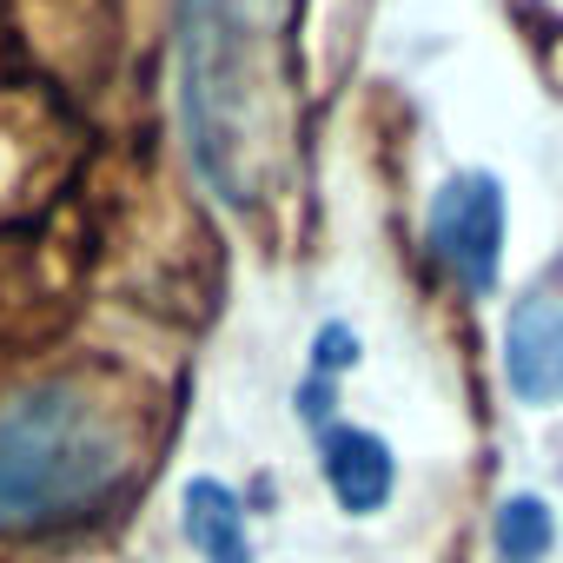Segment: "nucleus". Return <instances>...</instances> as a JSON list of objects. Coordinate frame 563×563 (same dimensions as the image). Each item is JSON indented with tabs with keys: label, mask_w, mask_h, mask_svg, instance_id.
<instances>
[{
	"label": "nucleus",
	"mask_w": 563,
	"mask_h": 563,
	"mask_svg": "<svg viewBox=\"0 0 563 563\" xmlns=\"http://www.w3.org/2000/svg\"><path fill=\"white\" fill-rule=\"evenodd\" d=\"M126 477V424L80 378L0 405V537L60 530L100 510Z\"/></svg>",
	"instance_id": "1"
},
{
	"label": "nucleus",
	"mask_w": 563,
	"mask_h": 563,
	"mask_svg": "<svg viewBox=\"0 0 563 563\" xmlns=\"http://www.w3.org/2000/svg\"><path fill=\"white\" fill-rule=\"evenodd\" d=\"M272 0H192L186 27V126L206 179L252 199L272 146Z\"/></svg>",
	"instance_id": "2"
},
{
	"label": "nucleus",
	"mask_w": 563,
	"mask_h": 563,
	"mask_svg": "<svg viewBox=\"0 0 563 563\" xmlns=\"http://www.w3.org/2000/svg\"><path fill=\"white\" fill-rule=\"evenodd\" d=\"M504 186L490 173H457L431 192V219H424V239H431V258L457 278L471 299H484L504 272Z\"/></svg>",
	"instance_id": "3"
},
{
	"label": "nucleus",
	"mask_w": 563,
	"mask_h": 563,
	"mask_svg": "<svg viewBox=\"0 0 563 563\" xmlns=\"http://www.w3.org/2000/svg\"><path fill=\"white\" fill-rule=\"evenodd\" d=\"M319 471H325V490L339 497L345 517H378L398 490V457L365 424H325L319 431Z\"/></svg>",
	"instance_id": "4"
},
{
	"label": "nucleus",
	"mask_w": 563,
	"mask_h": 563,
	"mask_svg": "<svg viewBox=\"0 0 563 563\" xmlns=\"http://www.w3.org/2000/svg\"><path fill=\"white\" fill-rule=\"evenodd\" d=\"M504 378L523 405H563V306L523 299L504 325Z\"/></svg>",
	"instance_id": "5"
},
{
	"label": "nucleus",
	"mask_w": 563,
	"mask_h": 563,
	"mask_svg": "<svg viewBox=\"0 0 563 563\" xmlns=\"http://www.w3.org/2000/svg\"><path fill=\"white\" fill-rule=\"evenodd\" d=\"M179 530L199 550V563H252V530H245V504L232 484L219 477H192L179 490Z\"/></svg>",
	"instance_id": "6"
},
{
	"label": "nucleus",
	"mask_w": 563,
	"mask_h": 563,
	"mask_svg": "<svg viewBox=\"0 0 563 563\" xmlns=\"http://www.w3.org/2000/svg\"><path fill=\"white\" fill-rule=\"evenodd\" d=\"M550 543H556V517H550L543 497L517 490V497L497 504V517H490V550H497V563H543Z\"/></svg>",
	"instance_id": "7"
},
{
	"label": "nucleus",
	"mask_w": 563,
	"mask_h": 563,
	"mask_svg": "<svg viewBox=\"0 0 563 563\" xmlns=\"http://www.w3.org/2000/svg\"><path fill=\"white\" fill-rule=\"evenodd\" d=\"M358 365V332L352 325H325L319 339H312V378H339V372H352Z\"/></svg>",
	"instance_id": "8"
}]
</instances>
